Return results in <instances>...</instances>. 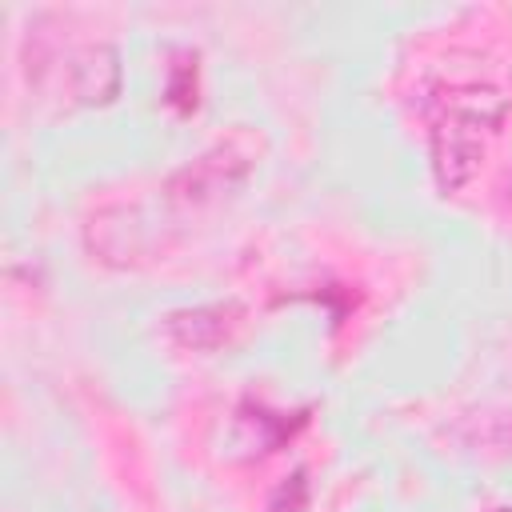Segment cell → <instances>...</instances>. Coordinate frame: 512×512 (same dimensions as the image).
I'll list each match as a JSON object with an SVG mask.
<instances>
[{
	"instance_id": "cell-7",
	"label": "cell",
	"mask_w": 512,
	"mask_h": 512,
	"mask_svg": "<svg viewBox=\"0 0 512 512\" xmlns=\"http://www.w3.org/2000/svg\"><path fill=\"white\" fill-rule=\"evenodd\" d=\"M492 512H512V504H504V508H492Z\"/></svg>"
},
{
	"instance_id": "cell-1",
	"label": "cell",
	"mask_w": 512,
	"mask_h": 512,
	"mask_svg": "<svg viewBox=\"0 0 512 512\" xmlns=\"http://www.w3.org/2000/svg\"><path fill=\"white\" fill-rule=\"evenodd\" d=\"M508 108H512V96L484 80L448 84L436 92V100H432V172H436L440 192H456L476 176L484 144L500 128Z\"/></svg>"
},
{
	"instance_id": "cell-4",
	"label": "cell",
	"mask_w": 512,
	"mask_h": 512,
	"mask_svg": "<svg viewBox=\"0 0 512 512\" xmlns=\"http://www.w3.org/2000/svg\"><path fill=\"white\" fill-rule=\"evenodd\" d=\"M240 304L236 300H216V304H196V308H176L164 316V332L192 352H208L220 348L228 340V332L240 324Z\"/></svg>"
},
{
	"instance_id": "cell-5",
	"label": "cell",
	"mask_w": 512,
	"mask_h": 512,
	"mask_svg": "<svg viewBox=\"0 0 512 512\" xmlns=\"http://www.w3.org/2000/svg\"><path fill=\"white\" fill-rule=\"evenodd\" d=\"M304 412H272L256 400H244L236 408V444L244 452H276L284 440L296 436V428H304Z\"/></svg>"
},
{
	"instance_id": "cell-3",
	"label": "cell",
	"mask_w": 512,
	"mask_h": 512,
	"mask_svg": "<svg viewBox=\"0 0 512 512\" xmlns=\"http://www.w3.org/2000/svg\"><path fill=\"white\" fill-rule=\"evenodd\" d=\"M40 48V44H36ZM48 56L68 64V92L80 104H108L120 92V56L112 44H76V48H44Z\"/></svg>"
},
{
	"instance_id": "cell-2",
	"label": "cell",
	"mask_w": 512,
	"mask_h": 512,
	"mask_svg": "<svg viewBox=\"0 0 512 512\" xmlns=\"http://www.w3.org/2000/svg\"><path fill=\"white\" fill-rule=\"evenodd\" d=\"M248 168H252V156L240 152L236 140L216 144L164 180V200L176 208H204L212 200L232 196L248 180Z\"/></svg>"
},
{
	"instance_id": "cell-6",
	"label": "cell",
	"mask_w": 512,
	"mask_h": 512,
	"mask_svg": "<svg viewBox=\"0 0 512 512\" xmlns=\"http://www.w3.org/2000/svg\"><path fill=\"white\" fill-rule=\"evenodd\" d=\"M268 512H308V480L304 472H292L268 500Z\"/></svg>"
}]
</instances>
